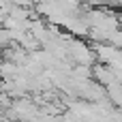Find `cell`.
Segmentation results:
<instances>
[{
    "instance_id": "6da1fadb",
    "label": "cell",
    "mask_w": 122,
    "mask_h": 122,
    "mask_svg": "<svg viewBox=\"0 0 122 122\" xmlns=\"http://www.w3.org/2000/svg\"><path fill=\"white\" fill-rule=\"evenodd\" d=\"M4 21H6V9H4V6H0V28L4 26Z\"/></svg>"
}]
</instances>
